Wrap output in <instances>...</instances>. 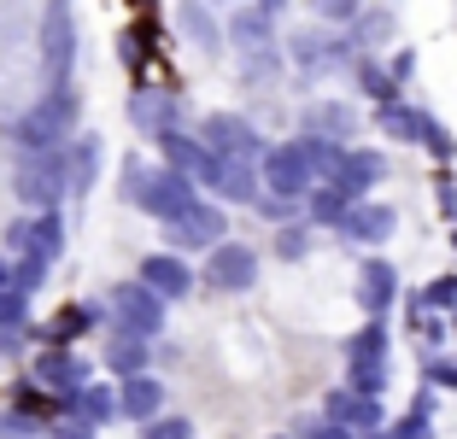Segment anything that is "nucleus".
Returning <instances> with one entry per match:
<instances>
[{"mask_svg":"<svg viewBox=\"0 0 457 439\" xmlns=\"http://www.w3.org/2000/svg\"><path fill=\"white\" fill-rule=\"evenodd\" d=\"M422 146H428L434 159H452V153H457V141H452V135H445L440 123L428 118V112H422Z\"/></svg>","mask_w":457,"mask_h":439,"instance_id":"34","label":"nucleus"},{"mask_svg":"<svg viewBox=\"0 0 457 439\" xmlns=\"http://www.w3.org/2000/svg\"><path fill=\"white\" fill-rule=\"evenodd\" d=\"M118 399H123V416H135V422H153V416H159V404H164V386L153 381V375H129Z\"/></svg>","mask_w":457,"mask_h":439,"instance_id":"23","label":"nucleus"},{"mask_svg":"<svg viewBox=\"0 0 457 439\" xmlns=\"http://www.w3.org/2000/svg\"><path fill=\"white\" fill-rule=\"evenodd\" d=\"M147 346H153V340H141V334L118 328V334L106 340V369L123 375V381H129V375H147Z\"/></svg>","mask_w":457,"mask_h":439,"instance_id":"21","label":"nucleus"},{"mask_svg":"<svg viewBox=\"0 0 457 439\" xmlns=\"http://www.w3.org/2000/svg\"><path fill=\"white\" fill-rule=\"evenodd\" d=\"M59 439H95V427H88V422H71V427H65Z\"/></svg>","mask_w":457,"mask_h":439,"instance_id":"40","label":"nucleus"},{"mask_svg":"<svg viewBox=\"0 0 457 439\" xmlns=\"http://www.w3.org/2000/svg\"><path fill=\"white\" fill-rule=\"evenodd\" d=\"M393 299H399V269H393L387 258H363V269H358V305L370 311V317H387Z\"/></svg>","mask_w":457,"mask_h":439,"instance_id":"14","label":"nucleus"},{"mask_svg":"<svg viewBox=\"0 0 457 439\" xmlns=\"http://www.w3.org/2000/svg\"><path fill=\"white\" fill-rule=\"evenodd\" d=\"M258 6H264V12H270V18H282V12H287V6H294V0H258Z\"/></svg>","mask_w":457,"mask_h":439,"instance_id":"42","label":"nucleus"},{"mask_svg":"<svg viewBox=\"0 0 457 439\" xmlns=\"http://www.w3.org/2000/svg\"><path fill=\"white\" fill-rule=\"evenodd\" d=\"M440 211L452 217V228H457V182H440Z\"/></svg>","mask_w":457,"mask_h":439,"instance_id":"38","label":"nucleus"},{"mask_svg":"<svg viewBox=\"0 0 457 439\" xmlns=\"http://www.w3.org/2000/svg\"><path fill=\"white\" fill-rule=\"evenodd\" d=\"M24 299H29V293H18V287H0V334H12L18 322H24Z\"/></svg>","mask_w":457,"mask_h":439,"instance_id":"31","label":"nucleus"},{"mask_svg":"<svg viewBox=\"0 0 457 439\" xmlns=\"http://www.w3.org/2000/svg\"><path fill=\"white\" fill-rule=\"evenodd\" d=\"M352 54H358V41H335V36H323V29H299V36L287 41V59H294L299 77L340 70V65H352Z\"/></svg>","mask_w":457,"mask_h":439,"instance_id":"10","label":"nucleus"},{"mask_svg":"<svg viewBox=\"0 0 457 439\" xmlns=\"http://www.w3.org/2000/svg\"><path fill=\"white\" fill-rule=\"evenodd\" d=\"M95 159H100V141L95 135H77L71 141V194H88L95 187Z\"/></svg>","mask_w":457,"mask_h":439,"instance_id":"27","label":"nucleus"},{"mask_svg":"<svg viewBox=\"0 0 457 439\" xmlns=\"http://www.w3.org/2000/svg\"><path fill=\"white\" fill-rule=\"evenodd\" d=\"M411 77H417V59L399 54V59H393V82H411Z\"/></svg>","mask_w":457,"mask_h":439,"instance_id":"39","label":"nucleus"},{"mask_svg":"<svg viewBox=\"0 0 457 439\" xmlns=\"http://www.w3.org/2000/svg\"><path fill=\"white\" fill-rule=\"evenodd\" d=\"M223 211H217L212 200H200L194 211H182L176 223H164V235H170V246L176 253H217L223 246Z\"/></svg>","mask_w":457,"mask_h":439,"instance_id":"11","label":"nucleus"},{"mask_svg":"<svg viewBox=\"0 0 457 439\" xmlns=\"http://www.w3.org/2000/svg\"><path fill=\"white\" fill-rule=\"evenodd\" d=\"M59 194H71V146H59V153H36V159H18V200L54 211Z\"/></svg>","mask_w":457,"mask_h":439,"instance_id":"5","label":"nucleus"},{"mask_svg":"<svg viewBox=\"0 0 457 439\" xmlns=\"http://www.w3.org/2000/svg\"><path fill=\"white\" fill-rule=\"evenodd\" d=\"M352 205H363L352 187H340V182H317V187H311V200H305V211H311V223L340 228V223L352 217Z\"/></svg>","mask_w":457,"mask_h":439,"instance_id":"20","label":"nucleus"},{"mask_svg":"<svg viewBox=\"0 0 457 439\" xmlns=\"http://www.w3.org/2000/svg\"><path fill=\"white\" fill-rule=\"evenodd\" d=\"M305 246H311L305 228H282V235H276V253L282 258H305Z\"/></svg>","mask_w":457,"mask_h":439,"instance_id":"35","label":"nucleus"},{"mask_svg":"<svg viewBox=\"0 0 457 439\" xmlns=\"http://www.w3.org/2000/svg\"><path fill=\"white\" fill-rule=\"evenodd\" d=\"M346 386L363 393V399H376L387 386V328L381 322H370L346 340Z\"/></svg>","mask_w":457,"mask_h":439,"instance_id":"4","label":"nucleus"},{"mask_svg":"<svg viewBox=\"0 0 457 439\" xmlns=\"http://www.w3.org/2000/svg\"><path fill=\"white\" fill-rule=\"evenodd\" d=\"M422 311H457V276H440L422 293Z\"/></svg>","mask_w":457,"mask_h":439,"instance_id":"33","label":"nucleus"},{"mask_svg":"<svg viewBox=\"0 0 457 439\" xmlns=\"http://www.w3.org/2000/svg\"><path fill=\"white\" fill-rule=\"evenodd\" d=\"M129 118H135V129H147L153 141H159V135H170V129H176V94H164V88H141V94H135V106H129Z\"/></svg>","mask_w":457,"mask_h":439,"instance_id":"18","label":"nucleus"},{"mask_svg":"<svg viewBox=\"0 0 457 439\" xmlns=\"http://www.w3.org/2000/svg\"><path fill=\"white\" fill-rule=\"evenodd\" d=\"M106 311H112L118 328L141 334V340L164 334V299L147 287V281H118V287H106Z\"/></svg>","mask_w":457,"mask_h":439,"instance_id":"6","label":"nucleus"},{"mask_svg":"<svg viewBox=\"0 0 457 439\" xmlns=\"http://www.w3.org/2000/svg\"><path fill=\"white\" fill-rule=\"evenodd\" d=\"M200 141L212 146L217 159H241V164H264L270 146L258 141V129L246 118H235V112H212V118L200 123Z\"/></svg>","mask_w":457,"mask_h":439,"instance_id":"9","label":"nucleus"},{"mask_svg":"<svg viewBox=\"0 0 457 439\" xmlns=\"http://www.w3.org/2000/svg\"><path fill=\"white\" fill-rule=\"evenodd\" d=\"M311 439H352V434H346V427H335V422H328V427H317Z\"/></svg>","mask_w":457,"mask_h":439,"instance_id":"41","label":"nucleus"},{"mask_svg":"<svg viewBox=\"0 0 457 439\" xmlns=\"http://www.w3.org/2000/svg\"><path fill=\"white\" fill-rule=\"evenodd\" d=\"M381 129L393 135V141H422V112L417 106H404V100H387V106H376Z\"/></svg>","mask_w":457,"mask_h":439,"instance_id":"26","label":"nucleus"},{"mask_svg":"<svg viewBox=\"0 0 457 439\" xmlns=\"http://www.w3.org/2000/svg\"><path fill=\"white\" fill-rule=\"evenodd\" d=\"M305 6L323 24H358V12H363V0H305Z\"/></svg>","mask_w":457,"mask_h":439,"instance_id":"30","label":"nucleus"},{"mask_svg":"<svg viewBox=\"0 0 457 439\" xmlns=\"http://www.w3.org/2000/svg\"><path fill=\"white\" fill-rule=\"evenodd\" d=\"M276 18L264 12V6H241V12L228 18V36H235V47H241V77L246 82H264L282 70V47H276Z\"/></svg>","mask_w":457,"mask_h":439,"instance_id":"2","label":"nucleus"},{"mask_svg":"<svg viewBox=\"0 0 457 439\" xmlns=\"http://www.w3.org/2000/svg\"><path fill=\"white\" fill-rule=\"evenodd\" d=\"M95 317H100V305H71V311H59V317L41 322V340H47V346H65V352H71V340H77L82 328H95Z\"/></svg>","mask_w":457,"mask_h":439,"instance_id":"24","label":"nucleus"},{"mask_svg":"<svg viewBox=\"0 0 457 439\" xmlns=\"http://www.w3.org/2000/svg\"><path fill=\"white\" fill-rule=\"evenodd\" d=\"M258 281V253L241 240H223L217 253H205V287L217 293H246Z\"/></svg>","mask_w":457,"mask_h":439,"instance_id":"12","label":"nucleus"},{"mask_svg":"<svg viewBox=\"0 0 457 439\" xmlns=\"http://www.w3.org/2000/svg\"><path fill=\"white\" fill-rule=\"evenodd\" d=\"M176 24H182V36H188L200 54H217V47H223V29H217V18L205 12L200 0H182V6H176Z\"/></svg>","mask_w":457,"mask_h":439,"instance_id":"22","label":"nucleus"},{"mask_svg":"<svg viewBox=\"0 0 457 439\" xmlns=\"http://www.w3.org/2000/svg\"><path fill=\"white\" fill-rule=\"evenodd\" d=\"M387 29H393L387 12H370V18L358 12V36H352V41H358V47H376V41H387Z\"/></svg>","mask_w":457,"mask_h":439,"instance_id":"32","label":"nucleus"},{"mask_svg":"<svg viewBox=\"0 0 457 439\" xmlns=\"http://www.w3.org/2000/svg\"><path fill=\"white\" fill-rule=\"evenodd\" d=\"M71 410H77V422L100 427V422H112V416L123 410V399H118V393H112V386L88 381V386H82V393H77V404H71Z\"/></svg>","mask_w":457,"mask_h":439,"instance_id":"25","label":"nucleus"},{"mask_svg":"<svg viewBox=\"0 0 457 439\" xmlns=\"http://www.w3.org/2000/svg\"><path fill=\"white\" fill-rule=\"evenodd\" d=\"M71 65H77V12H71V0H47V12H41V77H47V88H71Z\"/></svg>","mask_w":457,"mask_h":439,"instance_id":"3","label":"nucleus"},{"mask_svg":"<svg viewBox=\"0 0 457 439\" xmlns=\"http://www.w3.org/2000/svg\"><path fill=\"white\" fill-rule=\"evenodd\" d=\"M71 129H77V94H71V88H47V100L12 123V146L24 153V159H36V153H59V146L71 141Z\"/></svg>","mask_w":457,"mask_h":439,"instance_id":"1","label":"nucleus"},{"mask_svg":"<svg viewBox=\"0 0 457 439\" xmlns=\"http://www.w3.org/2000/svg\"><path fill=\"white\" fill-rule=\"evenodd\" d=\"M141 281H147V287L159 293V299H182V293L194 287V269L182 264L176 253H153L147 264H141Z\"/></svg>","mask_w":457,"mask_h":439,"instance_id":"17","label":"nucleus"},{"mask_svg":"<svg viewBox=\"0 0 457 439\" xmlns=\"http://www.w3.org/2000/svg\"><path fill=\"white\" fill-rule=\"evenodd\" d=\"M29 381L47 386V393H54V399L71 410V404H77V393L88 386V363H82L77 352H65V346H47V358L36 363V375H29Z\"/></svg>","mask_w":457,"mask_h":439,"instance_id":"13","label":"nucleus"},{"mask_svg":"<svg viewBox=\"0 0 457 439\" xmlns=\"http://www.w3.org/2000/svg\"><path fill=\"white\" fill-rule=\"evenodd\" d=\"M258 176H264V194H270V200H287V205L311 200V187H317V170L305 164L299 141L270 146V153H264V164H258Z\"/></svg>","mask_w":457,"mask_h":439,"instance_id":"7","label":"nucleus"},{"mask_svg":"<svg viewBox=\"0 0 457 439\" xmlns=\"http://www.w3.org/2000/svg\"><path fill=\"white\" fill-rule=\"evenodd\" d=\"M428 381H434V386H452V393H457V363H428Z\"/></svg>","mask_w":457,"mask_h":439,"instance_id":"37","label":"nucleus"},{"mask_svg":"<svg viewBox=\"0 0 457 439\" xmlns=\"http://www.w3.org/2000/svg\"><path fill=\"white\" fill-rule=\"evenodd\" d=\"M147 439H188V422H182V416H164V422L147 427Z\"/></svg>","mask_w":457,"mask_h":439,"instance_id":"36","label":"nucleus"},{"mask_svg":"<svg viewBox=\"0 0 457 439\" xmlns=\"http://www.w3.org/2000/svg\"><path fill=\"white\" fill-rule=\"evenodd\" d=\"M311 135H328V141H346L352 129H358V118H352V106H317L311 112Z\"/></svg>","mask_w":457,"mask_h":439,"instance_id":"28","label":"nucleus"},{"mask_svg":"<svg viewBox=\"0 0 457 439\" xmlns=\"http://www.w3.org/2000/svg\"><path fill=\"white\" fill-rule=\"evenodd\" d=\"M381 176H387V159H381V153H370V146H346V159H340V176H335V182L352 187V194L363 200Z\"/></svg>","mask_w":457,"mask_h":439,"instance_id":"19","label":"nucleus"},{"mask_svg":"<svg viewBox=\"0 0 457 439\" xmlns=\"http://www.w3.org/2000/svg\"><path fill=\"white\" fill-rule=\"evenodd\" d=\"M0 439H47V427L29 410H0Z\"/></svg>","mask_w":457,"mask_h":439,"instance_id":"29","label":"nucleus"},{"mask_svg":"<svg viewBox=\"0 0 457 439\" xmlns=\"http://www.w3.org/2000/svg\"><path fill=\"white\" fill-rule=\"evenodd\" d=\"M328 422L346 427V434H376L381 427V404L363 399V393H352V386H340V393H328Z\"/></svg>","mask_w":457,"mask_h":439,"instance_id":"15","label":"nucleus"},{"mask_svg":"<svg viewBox=\"0 0 457 439\" xmlns=\"http://www.w3.org/2000/svg\"><path fill=\"white\" fill-rule=\"evenodd\" d=\"M393 205H381V200H363V205H352V217L340 223V235L346 240H358V246H381V240L393 235Z\"/></svg>","mask_w":457,"mask_h":439,"instance_id":"16","label":"nucleus"},{"mask_svg":"<svg viewBox=\"0 0 457 439\" xmlns=\"http://www.w3.org/2000/svg\"><path fill=\"white\" fill-rule=\"evenodd\" d=\"M135 205H141V211H153L159 223H176L182 211H194V205H200V187H194L182 170H170V164H164V170H147V176H141Z\"/></svg>","mask_w":457,"mask_h":439,"instance_id":"8","label":"nucleus"},{"mask_svg":"<svg viewBox=\"0 0 457 439\" xmlns=\"http://www.w3.org/2000/svg\"><path fill=\"white\" fill-rule=\"evenodd\" d=\"M282 439H287V434H282Z\"/></svg>","mask_w":457,"mask_h":439,"instance_id":"44","label":"nucleus"},{"mask_svg":"<svg viewBox=\"0 0 457 439\" xmlns=\"http://www.w3.org/2000/svg\"><path fill=\"white\" fill-rule=\"evenodd\" d=\"M452 246H457V228H452Z\"/></svg>","mask_w":457,"mask_h":439,"instance_id":"43","label":"nucleus"}]
</instances>
